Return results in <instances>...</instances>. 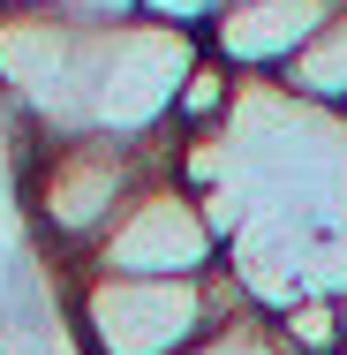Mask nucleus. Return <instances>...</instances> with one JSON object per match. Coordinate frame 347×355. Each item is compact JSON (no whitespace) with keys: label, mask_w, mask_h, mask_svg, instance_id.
Returning a JSON list of instances; mask_svg holds the SVG:
<instances>
[{"label":"nucleus","mask_w":347,"mask_h":355,"mask_svg":"<svg viewBox=\"0 0 347 355\" xmlns=\"http://www.w3.org/2000/svg\"><path fill=\"white\" fill-rule=\"evenodd\" d=\"M249 310V287L234 280V265H219L204 280H114L91 272L75 287V325L91 355H181L204 340L219 318Z\"/></svg>","instance_id":"nucleus-1"},{"label":"nucleus","mask_w":347,"mask_h":355,"mask_svg":"<svg viewBox=\"0 0 347 355\" xmlns=\"http://www.w3.org/2000/svg\"><path fill=\"white\" fill-rule=\"evenodd\" d=\"M166 166L151 159V137H46L30 159V212L53 242L98 250V234L136 205Z\"/></svg>","instance_id":"nucleus-2"},{"label":"nucleus","mask_w":347,"mask_h":355,"mask_svg":"<svg viewBox=\"0 0 347 355\" xmlns=\"http://www.w3.org/2000/svg\"><path fill=\"white\" fill-rule=\"evenodd\" d=\"M219 265H226V242L181 174H159L83 257V272H114V280H204Z\"/></svg>","instance_id":"nucleus-3"},{"label":"nucleus","mask_w":347,"mask_h":355,"mask_svg":"<svg viewBox=\"0 0 347 355\" xmlns=\"http://www.w3.org/2000/svg\"><path fill=\"white\" fill-rule=\"evenodd\" d=\"M287 91H302V98H317V106H332V114H347V8L325 23V38L294 61V69L279 76Z\"/></svg>","instance_id":"nucleus-4"},{"label":"nucleus","mask_w":347,"mask_h":355,"mask_svg":"<svg viewBox=\"0 0 347 355\" xmlns=\"http://www.w3.org/2000/svg\"><path fill=\"white\" fill-rule=\"evenodd\" d=\"M181 355H294V348H287V333H279L272 310H257V302H249V310L219 318L204 340H189Z\"/></svg>","instance_id":"nucleus-5"},{"label":"nucleus","mask_w":347,"mask_h":355,"mask_svg":"<svg viewBox=\"0 0 347 355\" xmlns=\"http://www.w3.org/2000/svg\"><path fill=\"white\" fill-rule=\"evenodd\" d=\"M340 355H347V348H340Z\"/></svg>","instance_id":"nucleus-6"}]
</instances>
